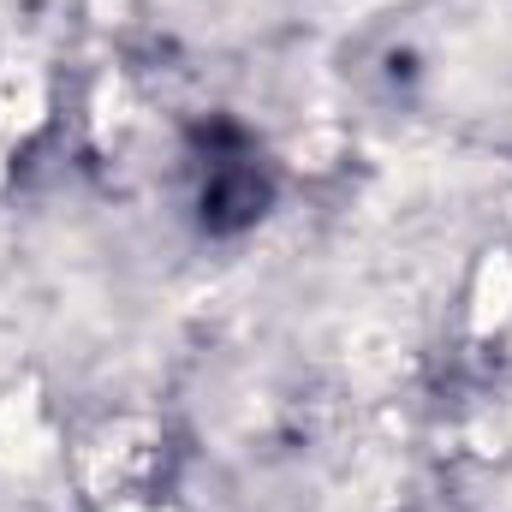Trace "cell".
Segmentation results:
<instances>
[{
	"label": "cell",
	"mask_w": 512,
	"mask_h": 512,
	"mask_svg": "<svg viewBox=\"0 0 512 512\" xmlns=\"http://www.w3.org/2000/svg\"><path fill=\"white\" fill-rule=\"evenodd\" d=\"M352 6H370V0H352Z\"/></svg>",
	"instance_id": "cell-6"
},
{
	"label": "cell",
	"mask_w": 512,
	"mask_h": 512,
	"mask_svg": "<svg viewBox=\"0 0 512 512\" xmlns=\"http://www.w3.org/2000/svg\"><path fill=\"white\" fill-rule=\"evenodd\" d=\"M114 512H149V507H114Z\"/></svg>",
	"instance_id": "cell-5"
},
{
	"label": "cell",
	"mask_w": 512,
	"mask_h": 512,
	"mask_svg": "<svg viewBox=\"0 0 512 512\" xmlns=\"http://www.w3.org/2000/svg\"><path fill=\"white\" fill-rule=\"evenodd\" d=\"M512 316V262L501 251L483 256L477 268V298H471V334H495Z\"/></svg>",
	"instance_id": "cell-3"
},
{
	"label": "cell",
	"mask_w": 512,
	"mask_h": 512,
	"mask_svg": "<svg viewBox=\"0 0 512 512\" xmlns=\"http://www.w3.org/2000/svg\"><path fill=\"white\" fill-rule=\"evenodd\" d=\"M48 453V429H42V399L36 387H18L0 399V471L18 477V471H36Z\"/></svg>",
	"instance_id": "cell-1"
},
{
	"label": "cell",
	"mask_w": 512,
	"mask_h": 512,
	"mask_svg": "<svg viewBox=\"0 0 512 512\" xmlns=\"http://www.w3.org/2000/svg\"><path fill=\"white\" fill-rule=\"evenodd\" d=\"M36 126H42V78H36L30 66H12V72L0 78V179H6L12 143L30 137Z\"/></svg>",
	"instance_id": "cell-2"
},
{
	"label": "cell",
	"mask_w": 512,
	"mask_h": 512,
	"mask_svg": "<svg viewBox=\"0 0 512 512\" xmlns=\"http://www.w3.org/2000/svg\"><path fill=\"white\" fill-rule=\"evenodd\" d=\"M90 12H96V18H102V24H114V18H120V12H126V0H90Z\"/></svg>",
	"instance_id": "cell-4"
}]
</instances>
